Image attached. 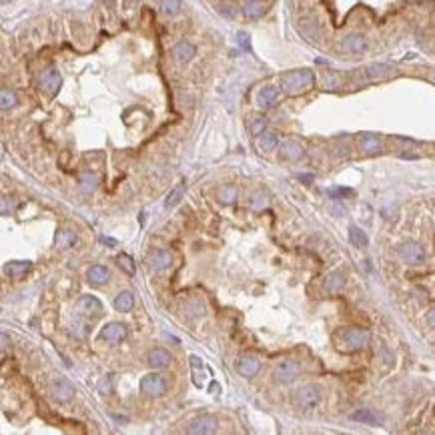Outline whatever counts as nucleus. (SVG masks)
Wrapping results in <instances>:
<instances>
[{
  "label": "nucleus",
  "mask_w": 435,
  "mask_h": 435,
  "mask_svg": "<svg viewBox=\"0 0 435 435\" xmlns=\"http://www.w3.org/2000/svg\"><path fill=\"white\" fill-rule=\"evenodd\" d=\"M369 341H371V333L367 329H343L335 335L337 349L345 351V353L361 351L369 345Z\"/></svg>",
  "instance_id": "1"
},
{
  "label": "nucleus",
  "mask_w": 435,
  "mask_h": 435,
  "mask_svg": "<svg viewBox=\"0 0 435 435\" xmlns=\"http://www.w3.org/2000/svg\"><path fill=\"white\" fill-rule=\"evenodd\" d=\"M315 82V74L309 68H299V70H289L281 76V89L287 95H301L309 91Z\"/></svg>",
  "instance_id": "2"
},
{
  "label": "nucleus",
  "mask_w": 435,
  "mask_h": 435,
  "mask_svg": "<svg viewBox=\"0 0 435 435\" xmlns=\"http://www.w3.org/2000/svg\"><path fill=\"white\" fill-rule=\"evenodd\" d=\"M321 403V389L315 383H307L295 391V405L303 411L315 409Z\"/></svg>",
  "instance_id": "3"
},
{
  "label": "nucleus",
  "mask_w": 435,
  "mask_h": 435,
  "mask_svg": "<svg viewBox=\"0 0 435 435\" xmlns=\"http://www.w3.org/2000/svg\"><path fill=\"white\" fill-rule=\"evenodd\" d=\"M299 373H301L299 361H295V359H281V361L275 365L273 377H275L277 383H281V385H289V383H293V381L299 377Z\"/></svg>",
  "instance_id": "4"
},
{
  "label": "nucleus",
  "mask_w": 435,
  "mask_h": 435,
  "mask_svg": "<svg viewBox=\"0 0 435 435\" xmlns=\"http://www.w3.org/2000/svg\"><path fill=\"white\" fill-rule=\"evenodd\" d=\"M168 389V383L161 373H149L141 379V391L149 397H163Z\"/></svg>",
  "instance_id": "5"
},
{
  "label": "nucleus",
  "mask_w": 435,
  "mask_h": 435,
  "mask_svg": "<svg viewBox=\"0 0 435 435\" xmlns=\"http://www.w3.org/2000/svg\"><path fill=\"white\" fill-rule=\"evenodd\" d=\"M399 255H401V259H403L407 265H411V267H417V265H423V263H425V249H423L419 243H415V241L403 243V245L399 247Z\"/></svg>",
  "instance_id": "6"
},
{
  "label": "nucleus",
  "mask_w": 435,
  "mask_h": 435,
  "mask_svg": "<svg viewBox=\"0 0 435 435\" xmlns=\"http://www.w3.org/2000/svg\"><path fill=\"white\" fill-rule=\"evenodd\" d=\"M49 393L53 395V399L58 401V403H66L74 397V385L64 377H56V379L51 381L49 385Z\"/></svg>",
  "instance_id": "7"
},
{
  "label": "nucleus",
  "mask_w": 435,
  "mask_h": 435,
  "mask_svg": "<svg viewBox=\"0 0 435 435\" xmlns=\"http://www.w3.org/2000/svg\"><path fill=\"white\" fill-rule=\"evenodd\" d=\"M217 429H219V421L217 417H213V415H199L187 427V431L191 435H209L215 433Z\"/></svg>",
  "instance_id": "8"
},
{
  "label": "nucleus",
  "mask_w": 435,
  "mask_h": 435,
  "mask_svg": "<svg viewBox=\"0 0 435 435\" xmlns=\"http://www.w3.org/2000/svg\"><path fill=\"white\" fill-rule=\"evenodd\" d=\"M237 371H239L241 377L251 379V377H255L261 371V361L255 355H243L237 361Z\"/></svg>",
  "instance_id": "9"
},
{
  "label": "nucleus",
  "mask_w": 435,
  "mask_h": 435,
  "mask_svg": "<svg viewBox=\"0 0 435 435\" xmlns=\"http://www.w3.org/2000/svg\"><path fill=\"white\" fill-rule=\"evenodd\" d=\"M147 265L153 271H164V269H168L172 265V255L166 249H157L147 257Z\"/></svg>",
  "instance_id": "10"
},
{
  "label": "nucleus",
  "mask_w": 435,
  "mask_h": 435,
  "mask_svg": "<svg viewBox=\"0 0 435 435\" xmlns=\"http://www.w3.org/2000/svg\"><path fill=\"white\" fill-rule=\"evenodd\" d=\"M60 72L56 68H47L40 74V91H45L47 95H56V91L60 89Z\"/></svg>",
  "instance_id": "11"
},
{
  "label": "nucleus",
  "mask_w": 435,
  "mask_h": 435,
  "mask_svg": "<svg viewBox=\"0 0 435 435\" xmlns=\"http://www.w3.org/2000/svg\"><path fill=\"white\" fill-rule=\"evenodd\" d=\"M126 337V327L118 321H110L101 329V339H105L107 343H120Z\"/></svg>",
  "instance_id": "12"
},
{
  "label": "nucleus",
  "mask_w": 435,
  "mask_h": 435,
  "mask_svg": "<svg viewBox=\"0 0 435 435\" xmlns=\"http://www.w3.org/2000/svg\"><path fill=\"white\" fill-rule=\"evenodd\" d=\"M76 309L80 315H99L103 311V303L95 295H82L76 303Z\"/></svg>",
  "instance_id": "13"
},
{
  "label": "nucleus",
  "mask_w": 435,
  "mask_h": 435,
  "mask_svg": "<svg viewBox=\"0 0 435 435\" xmlns=\"http://www.w3.org/2000/svg\"><path fill=\"white\" fill-rule=\"evenodd\" d=\"M359 149L367 155H377L383 149V141L373 133H363V135H359Z\"/></svg>",
  "instance_id": "14"
},
{
  "label": "nucleus",
  "mask_w": 435,
  "mask_h": 435,
  "mask_svg": "<svg viewBox=\"0 0 435 435\" xmlns=\"http://www.w3.org/2000/svg\"><path fill=\"white\" fill-rule=\"evenodd\" d=\"M281 155H283L287 161H299V159H303L305 149H303V145H301L299 141L287 139V141L281 143Z\"/></svg>",
  "instance_id": "15"
},
{
  "label": "nucleus",
  "mask_w": 435,
  "mask_h": 435,
  "mask_svg": "<svg viewBox=\"0 0 435 435\" xmlns=\"http://www.w3.org/2000/svg\"><path fill=\"white\" fill-rule=\"evenodd\" d=\"M341 49L345 53H353V55H361L367 51V40L361 36V34H349L343 38L341 42Z\"/></svg>",
  "instance_id": "16"
},
{
  "label": "nucleus",
  "mask_w": 435,
  "mask_h": 435,
  "mask_svg": "<svg viewBox=\"0 0 435 435\" xmlns=\"http://www.w3.org/2000/svg\"><path fill=\"white\" fill-rule=\"evenodd\" d=\"M277 101H279V89L277 86H263L259 93H257V105L261 107V109H271L277 105Z\"/></svg>",
  "instance_id": "17"
},
{
  "label": "nucleus",
  "mask_w": 435,
  "mask_h": 435,
  "mask_svg": "<svg viewBox=\"0 0 435 435\" xmlns=\"http://www.w3.org/2000/svg\"><path fill=\"white\" fill-rule=\"evenodd\" d=\"M393 72H395V68L391 64H369L363 70L367 80H383V78H389Z\"/></svg>",
  "instance_id": "18"
},
{
  "label": "nucleus",
  "mask_w": 435,
  "mask_h": 435,
  "mask_svg": "<svg viewBox=\"0 0 435 435\" xmlns=\"http://www.w3.org/2000/svg\"><path fill=\"white\" fill-rule=\"evenodd\" d=\"M195 47L191 45V42H187V40H181V42H177L175 45V49H172V56L177 58V62H181V64H187L189 60H193V56H195Z\"/></svg>",
  "instance_id": "19"
},
{
  "label": "nucleus",
  "mask_w": 435,
  "mask_h": 435,
  "mask_svg": "<svg viewBox=\"0 0 435 435\" xmlns=\"http://www.w3.org/2000/svg\"><path fill=\"white\" fill-rule=\"evenodd\" d=\"M172 359H170V353L163 349V347H157V349H153L151 353H149V365L151 367H155V369H164V367H168V363H170Z\"/></svg>",
  "instance_id": "20"
},
{
  "label": "nucleus",
  "mask_w": 435,
  "mask_h": 435,
  "mask_svg": "<svg viewBox=\"0 0 435 435\" xmlns=\"http://www.w3.org/2000/svg\"><path fill=\"white\" fill-rule=\"evenodd\" d=\"M86 279H89V283L91 285H105V283H109L110 279V271L105 267V265H93L89 273H86Z\"/></svg>",
  "instance_id": "21"
},
{
  "label": "nucleus",
  "mask_w": 435,
  "mask_h": 435,
  "mask_svg": "<svg viewBox=\"0 0 435 435\" xmlns=\"http://www.w3.org/2000/svg\"><path fill=\"white\" fill-rule=\"evenodd\" d=\"M351 419H353V421H359V423H363V425H373V427L381 425V417L373 411V409H357L355 413H351Z\"/></svg>",
  "instance_id": "22"
},
{
  "label": "nucleus",
  "mask_w": 435,
  "mask_h": 435,
  "mask_svg": "<svg viewBox=\"0 0 435 435\" xmlns=\"http://www.w3.org/2000/svg\"><path fill=\"white\" fill-rule=\"evenodd\" d=\"M30 267H32L30 261H10V263L6 265V275H8L10 279H14V281H20L26 273L30 271Z\"/></svg>",
  "instance_id": "23"
},
{
  "label": "nucleus",
  "mask_w": 435,
  "mask_h": 435,
  "mask_svg": "<svg viewBox=\"0 0 435 435\" xmlns=\"http://www.w3.org/2000/svg\"><path fill=\"white\" fill-rule=\"evenodd\" d=\"M114 309L118 311V313H128V311H133V307H135V297H133V293L130 291H120L116 297H114Z\"/></svg>",
  "instance_id": "24"
},
{
  "label": "nucleus",
  "mask_w": 435,
  "mask_h": 435,
  "mask_svg": "<svg viewBox=\"0 0 435 435\" xmlns=\"http://www.w3.org/2000/svg\"><path fill=\"white\" fill-rule=\"evenodd\" d=\"M323 287H325L327 293H339V291L345 287V277H343V273H339V271L329 273L325 277Z\"/></svg>",
  "instance_id": "25"
},
{
  "label": "nucleus",
  "mask_w": 435,
  "mask_h": 435,
  "mask_svg": "<svg viewBox=\"0 0 435 435\" xmlns=\"http://www.w3.org/2000/svg\"><path fill=\"white\" fill-rule=\"evenodd\" d=\"M265 10H267V6H265L263 0H247L243 4V14L247 18H259V16L265 14Z\"/></svg>",
  "instance_id": "26"
},
{
  "label": "nucleus",
  "mask_w": 435,
  "mask_h": 435,
  "mask_svg": "<svg viewBox=\"0 0 435 435\" xmlns=\"http://www.w3.org/2000/svg\"><path fill=\"white\" fill-rule=\"evenodd\" d=\"M76 241H78V237L70 229H60L56 235V247L58 249H72L76 245Z\"/></svg>",
  "instance_id": "27"
},
{
  "label": "nucleus",
  "mask_w": 435,
  "mask_h": 435,
  "mask_svg": "<svg viewBox=\"0 0 435 435\" xmlns=\"http://www.w3.org/2000/svg\"><path fill=\"white\" fill-rule=\"evenodd\" d=\"M279 147V137L275 133H269V130H263L259 135V149L263 153H271Z\"/></svg>",
  "instance_id": "28"
},
{
  "label": "nucleus",
  "mask_w": 435,
  "mask_h": 435,
  "mask_svg": "<svg viewBox=\"0 0 435 435\" xmlns=\"http://www.w3.org/2000/svg\"><path fill=\"white\" fill-rule=\"evenodd\" d=\"M349 239H351V243H353L357 249H365V247L369 245V239H367L365 231L359 229L357 225H351V227H349Z\"/></svg>",
  "instance_id": "29"
},
{
  "label": "nucleus",
  "mask_w": 435,
  "mask_h": 435,
  "mask_svg": "<svg viewBox=\"0 0 435 435\" xmlns=\"http://www.w3.org/2000/svg\"><path fill=\"white\" fill-rule=\"evenodd\" d=\"M78 185H80V191L93 193V191L97 189V185H99V179H97L95 172H82V175L78 177Z\"/></svg>",
  "instance_id": "30"
},
{
  "label": "nucleus",
  "mask_w": 435,
  "mask_h": 435,
  "mask_svg": "<svg viewBox=\"0 0 435 435\" xmlns=\"http://www.w3.org/2000/svg\"><path fill=\"white\" fill-rule=\"evenodd\" d=\"M237 195H239V191H237V187H233V185H225V187H221L217 193L219 201L221 203H225V205H231V203H235L237 201Z\"/></svg>",
  "instance_id": "31"
},
{
  "label": "nucleus",
  "mask_w": 435,
  "mask_h": 435,
  "mask_svg": "<svg viewBox=\"0 0 435 435\" xmlns=\"http://www.w3.org/2000/svg\"><path fill=\"white\" fill-rule=\"evenodd\" d=\"M183 191H185V187H183V185H177V187L166 195V199H164V207H166V209L177 207V205H179V201L183 199Z\"/></svg>",
  "instance_id": "32"
},
{
  "label": "nucleus",
  "mask_w": 435,
  "mask_h": 435,
  "mask_svg": "<svg viewBox=\"0 0 435 435\" xmlns=\"http://www.w3.org/2000/svg\"><path fill=\"white\" fill-rule=\"evenodd\" d=\"M116 263H118V267H120L122 271L128 273V275H135V271H137L133 257H130V255H126V253H120V255L116 257Z\"/></svg>",
  "instance_id": "33"
},
{
  "label": "nucleus",
  "mask_w": 435,
  "mask_h": 435,
  "mask_svg": "<svg viewBox=\"0 0 435 435\" xmlns=\"http://www.w3.org/2000/svg\"><path fill=\"white\" fill-rule=\"evenodd\" d=\"M161 10L164 16H175L181 10V0H161Z\"/></svg>",
  "instance_id": "34"
},
{
  "label": "nucleus",
  "mask_w": 435,
  "mask_h": 435,
  "mask_svg": "<svg viewBox=\"0 0 435 435\" xmlns=\"http://www.w3.org/2000/svg\"><path fill=\"white\" fill-rule=\"evenodd\" d=\"M0 105H2V110L12 109L16 105V95L12 91H8V89H2V93H0Z\"/></svg>",
  "instance_id": "35"
},
{
  "label": "nucleus",
  "mask_w": 435,
  "mask_h": 435,
  "mask_svg": "<svg viewBox=\"0 0 435 435\" xmlns=\"http://www.w3.org/2000/svg\"><path fill=\"white\" fill-rule=\"evenodd\" d=\"M219 14H221V16H225L227 20H235V18H237V14H239V10H237V6H235V4H231V2H223V4L219 6Z\"/></svg>",
  "instance_id": "36"
},
{
  "label": "nucleus",
  "mask_w": 435,
  "mask_h": 435,
  "mask_svg": "<svg viewBox=\"0 0 435 435\" xmlns=\"http://www.w3.org/2000/svg\"><path fill=\"white\" fill-rule=\"evenodd\" d=\"M341 86V78H339V74H335V72H327L325 76H323V89L327 91H335V89H339Z\"/></svg>",
  "instance_id": "37"
},
{
  "label": "nucleus",
  "mask_w": 435,
  "mask_h": 435,
  "mask_svg": "<svg viewBox=\"0 0 435 435\" xmlns=\"http://www.w3.org/2000/svg\"><path fill=\"white\" fill-rule=\"evenodd\" d=\"M191 369H193V375H195V385H199L201 387V373H203V363H201V359L199 357H195V355H191Z\"/></svg>",
  "instance_id": "38"
},
{
  "label": "nucleus",
  "mask_w": 435,
  "mask_h": 435,
  "mask_svg": "<svg viewBox=\"0 0 435 435\" xmlns=\"http://www.w3.org/2000/svg\"><path fill=\"white\" fill-rule=\"evenodd\" d=\"M237 42L241 45L243 51H251V38H249L247 32H239V34H237Z\"/></svg>",
  "instance_id": "39"
},
{
  "label": "nucleus",
  "mask_w": 435,
  "mask_h": 435,
  "mask_svg": "<svg viewBox=\"0 0 435 435\" xmlns=\"http://www.w3.org/2000/svg\"><path fill=\"white\" fill-rule=\"evenodd\" d=\"M265 130V120L263 118H255L253 122H251V133L253 135H261Z\"/></svg>",
  "instance_id": "40"
},
{
  "label": "nucleus",
  "mask_w": 435,
  "mask_h": 435,
  "mask_svg": "<svg viewBox=\"0 0 435 435\" xmlns=\"http://www.w3.org/2000/svg\"><path fill=\"white\" fill-rule=\"evenodd\" d=\"M353 195V191L351 189H331L329 191V197H333V199H339V197H351Z\"/></svg>",
  "instance_id": "41"
},
{
  "label": "nucleus",
  "mask_w": 435,
  "mask_h": 435,
  "mask_svg": "<svg viewBox=\"0 0 435 435\" xmlns=\"http://www.w3.org/2000/svg\"><path fill=\"white\" fill-rule=\"evenodd\" d=\"M427 325L431 327V329H435V305L427 311Z\"/></svg>",
  "instance_id": "42"
},
{
  "label": "nucleus",
  "mask_w": 435,
  "mask_h": 435,
  "mask_svg": "<svg viewBox=\"0 0 435 435\" xmlns=\"http://www.w3.org/2000/svg\"><path fill=\"white\" fill-rule=\"evenodd\" d=\"M99 389H101V393H109V391H110V381H109V377H105V379L99 383Z\"/></svg>",
  "instance_id": "43"
},
{
  "label": "nucleus",
  "mask_w": 435,
  "mask_h": 435,
  "mask_svg": "<svg viewBox=\"0 0 435 435\" xmlns=\"http://www.w3.org/2000/svg\"><path fill=\"white\" fill-rule=\"evenodd\" d=\"M6 349H8V333L2 331V355L6 353Z\"/></svg>",
  "instance_id": "44"
},
{
  "label": "nucleus",
  "mask_w": 435,
  "mask_h": 435,
  "mask_svg": "<svg viewBox=\"0 0 435 435\" xmlns=\"http://www.w3.org/2000/svg\"><path fill=\"white\" fill-rule=\"evenodd\" d=\"M101 241H103L105 245H110V247H114V245H116V241H114V239H107V237H101Z\"/></svg>",
  "instance_id": "45"
},
{
  "label": "nucleus",
  "mask_w": 435,
  "mask_h": 435,
  "mask_svg": "<svg viewBox=\"0 0 435 435\" xmlns=\"http://www.w3.org/2000/svg\"><path fill=\"white\" fill-rule=\"evenodd\" d=\"M299 179H301V181H307V183H309V181H311V179H313V177H311V175H301V177H299Z\"/></svg>",
  "instance_id": "46"
},
{
  "label": "nucleus",
  "mask_w": 435,
  "mask_h": 435,
  "mask_svg": "<svg viewBox=\"0 0 435 435\" xmlns=\"http://www.w3.org/2000/svg\"><path fill=\"white\" fill-rule=\"evenodd\" d=\"M433 82H435V72H433Z\"/></svg>",
  "instance_id": "47"
},
{
  "label": "nucleus",
  "mask_w": 435,
  "mask_h": 435,
  "mask_svg": "<svg viewBox=\"0 0 435 435\" xmlns=\"http://www.w3.org/2000/svg\"><path fill=\"white\" fill-rule=\"evenodd\" d=\"M107 2H112V0H107Z\"/></svg>",
  "instance_id": "48"
},
{
  "label": "nucleus",
  "mask_w": 435,
  "mask_h": 435,
  "mask_svg": "<svg viewBox=\"0 0 435 435\" xmlns=\"http://www.w3.org/2000/svg\"><path fill=\"white\" fill-rule=\"evenodd\" d=\"M4 2H8V0H4Z\"/></svg>",
  "instance_id": "49"
},
{
  "label": "nucleus",
  "mask_w": 435,
  "mask_h": 435,
  "mask_svg": "<svg viewBox=\"0 0 435 435\" xmlns=\"http://www.w3.org/2000/svg\"><path fill=\"white\" fill-rule=\"evenodd\" d=\"M133 2H135V0H133Z\"/></svg>",
  "instance_id": "50"
}]
</instances>
